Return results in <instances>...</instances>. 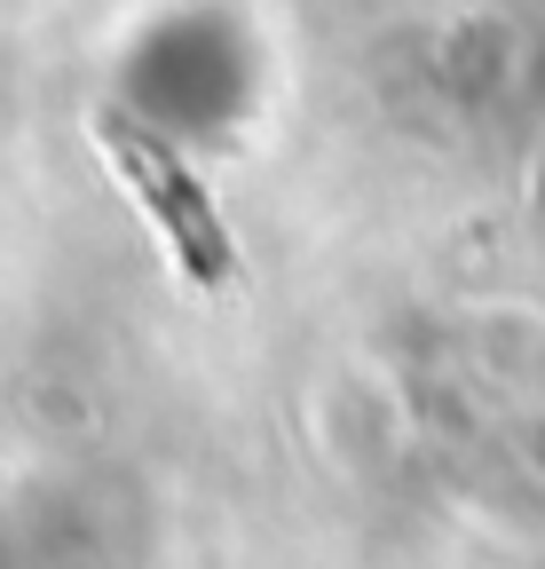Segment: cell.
Masks as SVG:
<instances>
[{
	"mask_svg": "<svg viewBox=\"0 0 545 569\" xmlns=\"http://www.w3.org/2000/svg\"><path fill=\"white\" fill-rule=\"evenodd\" d=\"M95 142H103L111 174L134 190L143 222L159 230L166 261L198 284V293H222V284L238 277V253H230V230H222V213H214L206 182L182 167V151H166L151 127H134V119H119V111L95 119Z\"/></svg>",
	"mask_w": 545,
	"mask_h": 569,
	"instance_id": "cell-1",
	"label": "cell"
}]
</instances>
